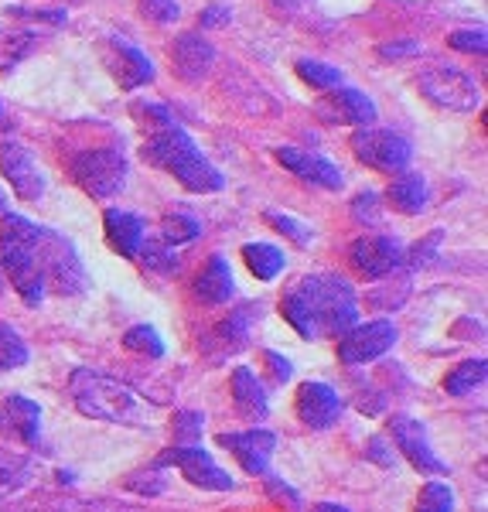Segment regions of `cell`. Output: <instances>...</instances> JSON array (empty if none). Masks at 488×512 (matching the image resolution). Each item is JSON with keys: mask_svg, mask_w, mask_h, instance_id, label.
I'll return each instance as SVG.
<instances>
[{"mask_svg": "<svg viewBox=\"0 0 488 512\" xmlns=\"http://www.w3.org/2000/svg\"><path fill=\"white\" fill-rule=\"evenodd\" d=\"M284 318L297 328L301 338L345 335L355 325V294L352 284L338 274H314L294 284L280 301Z\"/></svg>", "mask_w": 488, "mask_h": 512, "instance_id": "6da1fadb", "label": "cell"}, {"mask_svg": "<svg viewBox=\"0 0 488 512\" xmlns=\"http://www.w3.org/2000/svg\"><path fill=\"white\" fill-rule=\"evenodd\" d=\"M69 390L76 407L86 417L110 420V424H134V427H144L154 420L151 407L130 386H123L120 379L106 373H96V369H76Z\"/></svg>", "mask_w": 488, "mask_h": 512, "instance_id": "7a4b0ae2", "label": "cell"}, {"mask_svg": "<svg viewBox=\"0 0 488 512\" xmlns=\"http://www.w3.org/2000/svg\"><path fill=\"white\" fill-rule=\"evenodd\" d=\"M140 154H144V161H151L154 168L171 171L188 192H219L222 188V175L198 154L195 140L178 127H168V130H161V134H154L140 147Z\"/></svg>", "mask_w": 488, "mask_h": 512, "instance_id": "3957f363", "label": "cell"}, {"mask_svg": "<svg viewBox=\"0 0 488 512\" xmlns=\"http://www.w3.org/2000/svg\"><path fill=\"white\" fill-rule=\"evenodd\" d=\"M0 270L11 277L14 291L28 304H38L45 280L38 267V226L21 216H4L0 226Z\"/></svg>", "mask_w": 488, "mask_h": 512, "instance_id": "277c9868", "label": "cell"}, {"mask_svg": "<svg viewBox=\"0 0 488 512\" xmlns=\"http://www.w3.org/2000/svg\"><path fill=\"white\" fill-rule=\"evenodd\" d=\"M38 267L41 280H48L59 294L86 291V270L79 263L76 246L52 229H38Z\"/></svg>", "mask_w": 488, "mask_h": 512, "instance_id": "5b68a950", "label": "cell"}, {"mask_svg": "<svg viewBox=\"0 0 488 512\" xmlns=\"http://www.w3.org/2000/svg\"><path fill=\"white\" fill-rule=\"evenodd\" d=\"M72 178L96 198L117 195L127 181V161L117 151H86L72 161Z\"/></svg>", "mask_w": 488, "mask_h": 512, "instance_id": "8992f818", "label": "cell"}, {"mask_svg": "<svg viewBox=\"0 0 488 512\" xmlns=\"http://www.w3.org/2000/svg\"><path fill=\"white\" fill-rule=\"evenodd\" d=\"M420 89L434 99L437 106H448V110H475L478 106V86L468 72L454 69V65H434L420 76Z\"/></svg>", "mask_w": 488, "mask_h": 512, "instance_id": "52a82bcc", "label": "cell"}, {"mask_svg": "<svg viewBox=\"0 0 488 512\" xmlns=\"http://www.w3.org/2000/svg\"><path fill=\"white\" fill-rule=\"evenodd\" d=\"M352 151L362 164L376 171H403L410 164V140L393 130H359L352 137Z\"/></svg>", "mask_w": 488, "mask_h": 512, "instance_id": "ba28073f", "label": "cell"}, {"mask_svg": "<svg viewBox=\"0 0 488 512\" xmlns=\"http://www.w3.org/2000/svg\"><path fill=\"white\" fill-rule=\"evenodd\" d=\"M396 342V328L393 321H369V325H352L349 332L338 342V359L345 366H362L372 362L379 355H386Z\"/></svg>", "mask_w": 488, "mask_h": 512, "instance_id": "9c48e42d", "label": "cell"}, {"mask_svg": "<svg viewBox=\"0 0 488 512\" xmlns=\"http://www.w3.org/2000/svg\"><path fill=\"white\" fill-rule=\"evenodd\" d=\"M164 465H178L185 478L198 489H209V492H229L233 489V475L222 472L219 465L205 454L202 448H171L157 458L154 468H164Z\"/></svg>", "mask_w": 488, "mask_h": 512, "instance_id": "30bf717a", "label": "cell"}, {"mask_svg": "<svg viewBox=\"0 0 488 512\" xmlns=\"http://www.w3.org/2000/svg\"><path fill=\"white\" fill-rule=\"evenodd\" d=\"M352 267L359 270L362 277L369 280H379V277H390L400 270L403 263V246L396 243L390 236H362L352 243V253H349Z\"/></svg>", "mask_w": 488, "mask_h": 512, "instance_id": "8fae6325", "label": "cell"}, {"mask_svg": "<svg viewBox=\"0 0 488 512\" xmlns=\"http://www.w3.org/2000/svg\"><path fill=\"white\" fill-rule=\"evenodd\" d=\"M0 171H4L11 188L24 202H35V198H41V192H45V178H41L35 158H31L21 144H11V140L0 144Z\"/></svg>", "mask_w": 488, "mask_h": 512, "instance_id": "7c38bea8", "label": "cell"}, {"mask_svg": "<svg viewBox=\"0 0 488 512\" xmlns=\"http://www.w3.org/2000/svg\"><path fill=\"white\" fill-rule=\"evenodd\" d=\"M103 62H106V69L113 72V79H117L123 89H137V86H144V82L154 79L151 62L140 55V48H134L130 41H123V38L106 41Z\"/></svg>", "mask_w": 488, "mask_h": 512, "instance_id": "4fadbf2b", "label": "cell"}, {"mask_svg": "<svg viewBox=\"0 0 488 512\" xmlns=\"http://www.w3.org/2000/svg\"><path fill=\"white\" fill-rule=\"evenodd\" d=\"M219 444L236 454V461L250 475H263L270 465V454L277 448V437L270 431H246V434H219Z\"/></svg>", "mask_w": 488, "mask_h": 512, "instance_id": "5bb4252c", "label": "cell"}, {"mask_svg": "<svg viewBox=\"0 0 488 512\" xmlns=\"http://www.w3.org/2000/svg\"><path fill=\"white\" fill-rule=\"evenodd\" d=\"M393 441H396V448L410 458L413 468L430 472V475H444V468H448V465H441V461H437V454L430 451L424 424H417V420H410V417H396L393 420Z\"/></svg>", "mask_w": 488, "mask_h": 512, "instance_id": "9a60e30c", "label": "cell"}, {"mask_svg": "<svg viewBox=\"0 0 488 512\" xmlns=\"http://www.w3.org/2000/svg\"><path fill=\"white\" fill-rule=\"evenodd\" d=\"M297 414L308 427H332L342 414V396L328 383H304L297 390Z\"/></svg>", "mask_w": 488, "mask_h": 512, "instance_id": "2e32d148", "label": "cell"}, {"mask_svg": "<svg viewBox=\"0 0 488 512\" xmlns=\"http://www.w3.org/2000/svg\"><path fill=\"white\" fill-rule=\"evenodd\" d=\"M318 117L328 123H355V127H369L376 123V106L369 96L355 93V89H338L318 103Z\"/></svg>", "mask_w": 488, "mask_h": 512, "instance_id": "e0dca14e", "label": "cell"}, {"mask_svg": "<svg viewBox=\"0 0 488 512\" xmlns=\"http://www.w3.org/2000/svg\"><path fill=\"white\" fill-rule=\"evenodd\" d=\"M277 161L284 164L287 171H294L297 178L311 181V185H321V188H342V171H338L332 161L318 158V154L297 151V147H280V151H277Z\"/></svg>", "mask_w": 488, "mask_h": 512, "instance_id": "ac0fdd59", "label": "cell"}, {"mask_svg": "<svg viewBox=\"0 0 488 512\" xmlns=\"http://www.w3.org/2000/svg\"><path fill=\"white\" fill-rule=\"evenodd\" d=\"M212 59H215V52L202 35H181L175 41V48H171V62H175V69L181 72L185 82L202 79L205 72L212 69Z\"/></svg>", "mask_w": 488, "mask_h": 512, "instance_id": "d6986e66", "label": "cell"}, {"mask_svg": "<svg viewBox=\"0 0 488 512\" xmlns=\"http://www.w3.org/2000/svg\"><path fill=\"white\" fill-rule=\"evenodd\" d=\"M38 424H41V407L31 400H24V396H11V400L0 407V431L21 437V441L35 444Z\"/></svg>", "mask_w": 488, "mask_h": 512, "instance_id": "ffe728a7", "label": "cell"}, {"mask_svg": "<svg viewBox=\"0 0 488 512\" xmlns=\"http://www.w3.org/2000/svg\"><path fill=\"white\" fill-rule=\"evenodd\" d=\"M233 400H236L239 414L246 420H253V424L270 414L267 390L260 386V379H256L253 369H246V366H239L233 373Z\"/></svg>", "mask_w": 488, "mask_h": 512, "instance_id": "44dd1931", "label": "cell"}, {"mask_svg": "<svg viewBox=\"0 0 488 512\" xmlns=\"http://www.w3.org/2000/svg\"><path fill=\"white\" fill-rule=\"evenodd\" d=\"M106 236H110L113 250L134 260V256L140 253V243H144V222H140L134 212L110 209L106 212Z\"/></svg>", "mask_w": 488, "mask_h": 512, "instance_id": "7402d4cb", "label": "cell"}, {"mask_svg": "<svg viewBox=\"0 0 488 512\" xmlns=\"http://www.w3.org/2000/svg\"><path fill=\"white\" fill-rule=\"evenodd\" d=\"M195 294L205 304H226L233 297V274H229V263L222 256H212L205 263V270L195 280Z\"/></svg>", "mask_w": 488, "mask_h": 512, "instance_id": "603a6c76", "label": "cell"}, {"mask_svg": "<svg viewBox=\"0 0 488 512\" xmlns=\"http://www.w3.org/2000/svg\"><path fill=\"white\" fill-rule=\"evenodd\" d=\"M390 205L407 216H417L427 205V181L420 175H403L390 185Z\"/></svg>", "mask_w": 488, "mask_h": 512, "instance_id": "cb8c5ba5", "label": "cell"}, {"mask_svg": "<svg viewBox=\"0 0 488 512\" xmlns=\"http://www.w3.org/2000/svg\"><path fill=\"white\" fill-rule=\"evenodd\" d=\"M485 376H488V362L485 359H468L444 376V390H448L451 396H468L485 383Z\"/></svg>", "mask_w": 488, "mask_h": 512, "instance_id": "d4e9b609", "label": "cell"}, {"mask_svg": "<svg viewBox=\"0 0 488 512\" xmlns=\"http://www.w3.org/2000/svg\"><path fill=\"white\" fill-rule=\"evenodd\" d=\"M243 260L260 280H274L280 270H284V253H280L277 246H270V243L243 246Z\"/></svg>", "mask_w": 488, "mask_h": 512, "instance_id": "484cf974", "label": "cell"}, {"mask_svg": "<svg viewBox=\"0 0 488 512\" xmlns=\"http://www.w3.org/2000/svg\"><path fill=\"white\" fill-rule=\"evenodd\" d=\"M38 48V38L28 31H11V35H0V72H11L21 59H28Z\"/></svg>", "mask_w": 488, "mask_h": 512, "instance_id": "4316f807", "label": "cell"}, {"mask_svg": "<svg viewBox=\"0 0 488 512\" xmlns=\"http://www.w3.org/2000/svg\"><path fill=\"white\" fill-rule=\"evenodd\" d=\"M28 362V345L11 325H0V369H21Z\"/></svg>", "mask_w": 488, "mask_h": 512, "instance_id": "83f0119b", "label": "cell"}, {"mask_svg": "<svg viewBox=\"0 0 488 512\" xmlns=\"http://www.w3.org/2000/svg\"><path fill=\"white\" fill-rule=\"evenodd\" d=\"M123 345H127L130 352H137V355H147V359H161V355H164V342L157 338V332L151 325L130 328V332L123 335Z\"/></svg>", "mask_w": 488, "mask_h": 512, "instance_id": "f1b7e54d", "label": "cell"}, {"mask_svg": "<svg viewBox=\"0 0 488 512\" xmlns=\"http://www.w3.org/2000/svg\"><path fill=\"white\" fill-rule=\"evenodd\" d=\"M198 236V222L192 216H185V212H171V216H164L161 222V239L168 246H178V243H188V239Z\"/></svg>", "mask_w": 488, "mask_h": 512, "instance_id": "f546056e", "label": "cell"}, {"mask_svg": "<svg viewBox=\"0 0 488 512\" xmlns=\"http://www.w3.org/2000/svg\"><path fill=\"white\" fill-rule=\"evenodd\" d=\"M417 512H454V492L444 482H430L420 489Z\"/></svg>", "mask_w": 488, "mask_h": 512, "instance_id": "4dcf8cb0", "label": "cell"}, {"mask_svg": "<svg viewBox=\"0 0 488 512\" xmlns=\"http://www.w3.org/2000/svg\"><path fill=\"white\" fill-rule=\"evenodd\" d=\"M297 76L314 89H335L342 82V72L325 62H297Z\"/></svg>", "mask_w": 488, "mask_h": 512, "instance_id": "1f68e13d", "label": "cell"}, {"mask_svg": "<svg viewBox=\"0 0 488 512\" xmlns=\"http://www.w3.org/2000/svg\"><path fill=\"white\" fill-rule=\"evenodd\" d=\"M137 256H144V263L151 270H161V274H171V270H178V256L171 253V246L164 243H140V253Z\"/></svg>", "mask_w": 488, "mask_h": 512, "instance_id": "d6a6232c", "label": "cell"}, {"mask_svg": "<svg viewBox=\"0 0 488 512\" xmlns=\"http://www.w3.org/2000/svg\"><path fill=\"white\" fill-rule=\"evenodd\" d=\"M28 478H31V461L28 458H18V461H7V465H0V495L18 492L21 485H28Z\"/></svg>", "mask_w": 488, "mask_h": 512, "instance_id": "836d02e7", "label": "cell"}, {"mask_svg": "<svg viewBox=\"0 0 488 512\" xmlns=\"http://www.w3.org/2000/svg\"><path fill=\"white\" fill-rule=\"evenodd\" d=\"M250 315H253V308H243V311H236L229 321H222V325H219V338H222V342H229V349H239V345L246 342V332H250Z\"/></svg>", "mask_w": 488, "mask_h": 512, "instance_id": "e575fe53", "label": "cell"}, {"mask_svg": "<svg viewBox=\"0 0 488 512\" xmlns=\"http://www.w3.org/2000/svg\"><path fill=\"white\" fill-rule=\"evenodd\" d=\"M202 410H178L175 414V441L178 444H192L198 434H202Z\"/></svg>", "mask_w": 488, "mask_h": 512, "instance_id": "d590c367", "label": "cell"}, {"mask_svg": "<svg viewBox=\"0 0 488 512\" xmlns=\"http://www.w3.org/2000/svg\"><path fill=\"white\" fill-rule=\"evenodd\" d=\"M127 489H134L140 495H157L164 489V478H161V468H154V472H140V475H130L127 478Z\"/></svg>", "mask_w": 488, "mask_h": 512, "instance_id": "8d00e7d4", "label": "cell"}, {"mask_svg": "<svg viewBox=\"0 0 488 512\" xmlns=\"http://www.w3.org/2000/svg\"><path fill=\"white\" fill-rule=\"evenodd\" d=\"M451 48H458V52L485 55V31H454V35H451Z\"/></svg>", "mask_w": 488, "mask_h": 512, "instance_id": "74e56055", "label": "cell"}, {"mask_svg": "<svg viewBox=\"0 0 488 512\" xmlns=\"http://www.w3.org/2000/svg\"><path fill=\"white\" fill-rule=\"evenodd\" d=\"M270 226H277L280 229V233H287V236H291L294 239V243H308V239H311V233H308V229H304V226H297V222L291 219V216H277V212H270Z\"/></svg>", "mask_w": 488, "mask_h": 512, "instance_id": "f35d334b", "label": "cell"}, {"mask_svg": "<svg viewBox=\"0 0 488 512\" xmlns=\"http://www.w3.org/2000/svg\"><path fill=\"white\" fill-rule=\"evenodd\" d=\"M140 7H144L147 18H154V21H175L178 18L175 0H140Z\"/></svg>", "mask_w": 488, "mask_h": 512, "instance_id": "ab89813d", "label": "cell"}, {"mask_svg": "<svg viewBox=\"0 0 488 512\" xmlns=\"http://www.w3.org/2000/svg\"><path fill=\"white\" fill-rule=\"evenodd\" d=\"M263 362H267V369H270V379L274 383H287L291 379V362L284 359V355H277V352H263Z\"/></svg>", "mask_w": 488, "mask_h": 512, "instance_id": "60d3db41", "label": "cell"}, {"mask_svg": "<svg viewBox=\"0 0 488 512\" xmlns=\"http://www.w3.org/2000/svg\"><path fill=\"white\" fill-rule=\"evenodd\" d=\"M379 52H383V59H403V55H417V45L413 41H400V45H383Z\"/></svg>", "mask_w": 488, "mask_h": 512, "instance_id": "b9f144b4", "label": "cell"}, {"mask_svg": "<svg viewBox=\"0 0 488 512\" xmlns=\"http://www.w3.org/2000/svg\"><path fill=\"white\" fill-rule=\"evenodd\" d=\"M229 21V11L226 7H209V11L202 14V28H219V24Z\"/></svg>", "mask_w": 488, "mask_h": 512, "instance_id": "7bdbcfd3", "label": "cell"}, {"mask_svg": "<svg viewBox=\"0 0 488 512\" xmlns=\"http://www.w3.org/2000/svg\"><path fill=\"white\" fill-rule=\"evenodd\" d=\"M372 209H376V198H372V195L355 198V216H369V222H372V219H376V212H372Z\"/></svg>", "mask_w": 488, "mask_h": 512, "instance_id": "ee69618b", "label": "cell"}, {"mask_svg": "<svg viewBox=\"0 0 488 512\" xmlns=\"http://www.w3.org/2000/svg\"><path fill=\"white\" fill-rule=\"evenodd\" d=\"M369 454H372V458H376L383 468H390V465H393V458H390V454H386V448H383V437H376V441L369 444Z\"/></svg>", "mask_w": 488, "mask_h": 512, "instance_id": "f6af8a7d", "label": "cell"}, {"mask_svg": "<svg viewBox=\"0 0 488 512\" xmlns=\"http://www.w3.org/2000/svg\"><path fill=\"white\" fill-rule=\"evenodd\" d=\"M311 512H349L345 506H335V502H321V506H314Z\"/></svg>", "mask_w": 488, "mask_h": 512, "instance_id": "bcb514c9", "label": "cell"}, {"mask_svg": "<svg viewBox=\"0 0 488 512\" xmlns=\"http://www.w3.org/2000/svg\"><path fill=\"white\" fill-rule=\"evenodd\" d=\"M0 216H7V202H4V195H0Z\"/></svg>", "mask_w": 488, "mask_h": 512, "instance_id": "7dc6e473", "label": "cell"}, {"mask_svg": "<svg viewBox=\"0 0 488 512\" xmlns=\"http://www.w3.org/2000/svg\"><path fill=\"white\" fill-rule=\"evenodd\" d=\"M0 294H4V277H0Z\"/></svg>", "mask_w": 488, "mask_h": 512, "instance_id": "c3c4849f", "label": "cell"}]
</instances>
